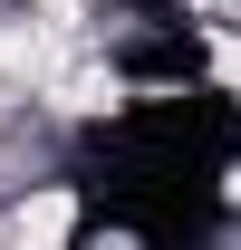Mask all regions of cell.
Wrapping results in <instances>:
<instances>
[{
    "mask_svg": "<svg viewBox=\"0 0 241 250\" xmlns=\"http://www.w3.org/2000/svg\"><path fill=\"white\" fill-rule=\"evenodd\" d=\"M77 231H87V192L68 173H10L0 183V241L48 250V241H77Z\"/></svg>",
    "mask_w": 241,
    "mask_h": 250,
    "instance_id": "6da1fadb",
    "label": "cell"
},
{
    "mask_svg": "<svg viewBox=\"0 0 241 250\" xmlns=\"http://www.w3.org/2000/svg\"><path fill=\"white\" fill-rule=\"evenodd\" d=\"M29 10H68V20H96V0H29ZM106 39V29H96Z\"/></svg>",
    "mask_w": 241,
    "mask_h": 250,
    "instance_id": "7a4b0ae2",
    "label": "cell"
}]
</instances>
